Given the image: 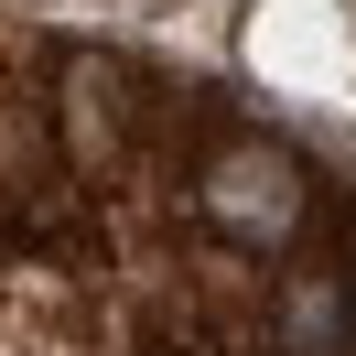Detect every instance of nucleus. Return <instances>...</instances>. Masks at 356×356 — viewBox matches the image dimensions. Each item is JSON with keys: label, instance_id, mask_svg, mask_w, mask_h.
Here are the masks:
<instances>
[{"label": "nucleus", "instance_id": "obj_1", "mask_svg": "<svg viewBox=\"0 0 356 356\" xmlns=\"http://www.w3.org/2000/svg\"><path fill=\"white\" fill-rule=\"evenodd\" d=\"M216 205H227V216H238V227H281L291 216V162L281 152H238V162H227V173H216Z\"/></svg>", "mask_w": 356, "mask_h": 356}]
</instances>
